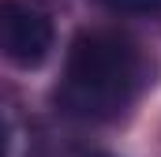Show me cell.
<instances>
[{
  "label": "cell",
  "mask_w": 161,
  "mask_h": 157,
  "mask_svg": "<svg viewBox=\"0 0 161 157\" xmlns=\"http://www.w3.org/2000/svg\"><path fill=\"white\" fill-rule=\"evenodd\" d=\"M116 15H142V19H161V0H101Z\"/></svg>",
  "instance_id": "3"
},
{
  "label": "cell",
  "mask_w": 161,
  "mask_h": 157,
  "mask_svg": "<svg viewBox=\"0 0 161 157\" xmlns=\"http://www.w3.org/2000/svg\"><path fill=\"white\" fill-rule=\"evenodd\" d=\"M146 82L150 64L131 38L116 30H82L68 49L56 101L75 120L105 123L124 116Z\"/></svg>",
  "instance_id": "1"
},
{
  "label": "cell",
  "mask_w": 161,
  "mask_h": 157,
  "mask_svg": "<svg viewBox=\"0 0 161 157\" xmlns=\"http://www.w3.org/2000/svg\"><path fill=\"white\" fill-rule=\"evenodd\" d=\"M53 49V19L34 0L0 4V56L19 68H38Z\"/></svg>",
  "instance_id": "2"
},
{
  "label": "cell",
  "mask_w": 161,
  "mask_h": 157,
  "mask_svg": "<svg viewBox=\"0 0 161 157\" xmlns=\"http://www.w3.org/2000/svg\"><path fill=\"white\" fill-rule=\"evenodd\" d=\"M8 154V131H4V123H0V157Z\"/></svg>",
  "instance_id": "4"
}]
</instances>
